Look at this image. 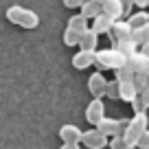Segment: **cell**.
<instances>
[{"instance_id": "cell-1", "label": "cell", "mask_w": 149, "mask_h": 149, "mask_svg": "<svg viewBox=\"0 0 149 149\" xmlns=\"http://www.w3.org/2000/svg\"><path fill=\"white\" fill-rule=\"evenodd\" d=\"M7 20H9L11 24H18V26L22 29H37L40 26V15L35 13V11L26 9V7H20V5H13L7 9Z\"/></svg>"}, {"instance_id": "cell-2", "label": "cell", "mask_w": 149, "mask_h": 149, "mask_svg": "<svg viewBox=\"0 0 149 149\" xmlns=\"http://www.w3.org/2000/svg\"><path fill=\"white\" fill-rule=\"evenodd\" d=\"M147 125H149L147 112H134V118H130V123H127L125 132H123V138H125V143H127V147H130V149L136 147V143H138L140 134L147 130Z\"/></svg>"}, {"instance_id": "cell-3", "label": "cell", "mask_w": 149, "mask_h": 149, "mask_svg": "<svg viewBox=\"0 0 149 149\" xmlns=\"http://www.w3.org/2000/svg\"><path fill=\"white\" fill-rule=\"evenodd\" d=\"M127 57L121 55L116 48H103V51H97V57H94V66L99 70H116L118 66L125 64Z\"/></svg>"}, {"instance_id": "cell-4", "label": "cell", "mask_w": 149, "mask_h": 149, "mask_svg": "<svg viewBox=\"0 0 149 149\" xmlns=\"http://www.w3.org/2000/svg\"><path fill=\"white\" fill-rule=\"evenodd\" d=\"M127 123H130V118H107V116H103L94 127L99 132H103L107 138H112V136H116V134H123Z\"/></svg>"}, {"instance_id": "cell-5", "label": "cell", "mask_w": 149, "mask_h": 149, "mask_svg": "<svg viewBox=\"0 0 149 149\" xmlns=\"http://www.w3.org/2000/svg\"><path fill=\"white\" fill-rule=\"evenodd\" d=\"M110 40H112V44L114 42H121V40H134V29H132V24L127 22V20H114V24H112V29H110Z\"/></svg>"}, {"instance_id": "cell-6", "label": "cell", "mask_w": 149, "mask_h": 149, "mask_svg": "<svg viewBox=\"0 0 149 149\" xmlns=\"http://www.w3.org/2000/svg\"><path fill=\"white\" fill-rule=\"evenodd\" d=\"M81 143H84L88 149H103V147H107V143H110V140H107V136L103 134V132H99L97 127H94V130L84 132Z\"/></svg>"}, {"instance_id": "cell-7", "label": "cell", "mask_w": 149, "mask_h": 149, "mask_svg": "<svg viewBox=\"0 0 149 149\" xmlns=\"http://www.w3.org/2000/svg\"><path fill=\"white\" fill-rule=\"evenodd\" d=\"M105 86H107V81H105V77H103L101 70L90 74V79H88V90H90V94H92L94 99H103V97H105Z\"/></svg>"}, {"instance_id": "cell-8", "label": "cell", "mask_w": 149, "mask_h": 149, "mask_svg": "<svg viewBox=\"0 0 149 149\" xmlns=\"http://www.w3.org/2000/svg\"><path fill=\"white\" fill-rule=\"evenodd\" d=\"M103 116H105V105H103V101L101 99H92L90 105L86 107V121H88L90 125H97Z\"/></svg>"}, {"instance_id": "cell-9", "label": "cell", "mask_w": 149, "mask_h": 149, "mask_svg": "<svg viewBox=\"0 0 149 149\" xmlns=\"http://www.w3.org/2000/svg\"><path fill=\"white\" fill-rule=\"evenodd\" d=\"M94 57H97V51H84L81 48L79 53L72 55V66L77 70H86L90 66H94Z\"/></svg>"}, {"instance_id": "cell-10", "label": "cell", "mask_w": 149, "mask_h": 149, "mask_svg": "<svg viewBox=\"0 0 149 149\" xmlns=\"http://www.w3.org/2000/svg\"><path fill=\"white\" fill-rule=\"evenodd\" d=\"M81 136H84V132L77 125H61L59 127V138L64 143H81Z\"/></svg>"}, {"instance_id": "cell-11", "label": "cell", "mask_w": 149, "mask_h": 149, "mask_svg": "<svg viewBox=\"0 0 149 149\" xmlns=\"http://www.w3.org/2000/svg\"><path fill=\"white\" fill-rule=\"evenodd\" d=\"M97 44H99V33L94 29H86L81 33L79 48H84V51H97Z\"/></svg>"}, {"instance_id": "cell-12", "label": "cell", "mask_w": 149, "mask_h": 149, "mask_svg": "<svg viewBox=\"0 0 149 149\" xmlns=\"http://www.w3.org/2000/svg\"><path fill=\"white\" fill-rule=\"evenodd\" d=\"M112 24H114V18H112V15H107L105 11H101V13L92 20V29L99 33V35H101V33H110Z\"/></svg>"}, {"instance_id": "cell-13", "label": "cell", "mask_w": 149, "mask_h": 149, "mask_svg": "<svg viewBox=\"0 0 149 149\" xmlns=\"http://www.w3.org/2000/svg\"><path fill=\"white\" fill-rule=\"evenodd\" d=\"M127 61L132 64V68H134L136 72L149 74V57L147 55H143V53H134V55L127 57Z\"/></svg>"}, {"instance_id": "cell-14", "label": "cell", "mask_w": 149, "mask_h": 149, "mask_svg": "<svg viewBox=\"0 0 149 149\" xmlns=\"http://www.w3.org/2000/svg\"><path fill=\"white\" fill-rule=\"evenodd\" d=\"M101 7H103V11H105L107 15H112L114 20H118V18H123V2L121 0H103L101 2Z\"/></svg>"}, {"instance_id": "cell-15", "label": "cell", "mask_w": 149, "mask_h": 149, "mask_svg": "<svg viewBox=\"0 0 149 149\" xmlns=\"http://www.w3.org/2000/svg\"><path fill=\"white\" fill-rule=\"evenodd\" d=\"M79 9H81V13H84L88 20H94V18L103 11V7H101V2H99V0H88V2H84Z\"/></svg>"}, {"instance_id": "cell-16", "label": "cell", "mask_w": 149, "mask_h": 149, "mask_svg": "<svg viewBox=\"0 0 149 149\" xmlns=\"http://www.w3.org/2000/svg\"><path fill=\"white\" fill-rule=\"evenodd\" d=\"M136 46H138V42L136 40H121V42H114L112 44V48H116L121 55H125V57H130V55H134L136 53Z\"/></svg>"}, {"instance_id": "cell-17", "label": "cell", "mask_w": 149, "mask_h": 149, "mask_svg": "<svg viewBox=\"0 0 149 149\" xmlns=\"http://www.w3.org/2000/svg\"><path fill=\"white\" fill-rule=\"evenodd\" d=\"M114 72H116V79H118V81H134V77H136V70L132 68V64H130L127 59H125V64L118 66Z\"/></svg>"}, {"instance_id": "cell-18", "label": "cell", "mask_w": 149, "mask_h": 149, "mask_svg": "<svg viewBox=\"0 0 149 149\" xmlns=\"http://www.w3.org/2000/svg\"><path fill=\"white\" fill-rule=\"evenodd\" d=\"M136 94H140V92L136 90L134 81H121V101H127V103H130Z\"/></svg>"}, {"instance_id": "cell-19", "label": "cell", "mask_w": 149, "mask_h": 149, "mask_svg": "<svg viewBox=\"0 0 149 149\" xmlns=\"http://www.w3.org/2000/svg\"><path fill=\"white\" fill-rule=\"evenodd\" d=\"M68 26L74 29V31H79V33H84L86 29H88V18H86L84 13H77V15H72V18L68 20Z\"/></svg>"}, {"instance_id": "cell-20", "label": "cell", "mask_w": 149, "mask_h": 149, "mask_svg": "<svg viewBox=\"0 0 149 149\" xmlns=\"http://www.w3.org/2000/svg\"><path fill=\"white\" fill-rule=\"evenodd\" d=\"M127 22L132 24V29H138V26H143V24L149 22V13L147 11H136V13H132L130 18H127Z\"/></svg>"}, {"instance_id": "cell-21", "label": "cell", "mask_w": 149, "mask_h": 149, "mask_svg": "<svg viewBox=\"0 0 149 149\" xmlns=\"http://www.w3.org/2000/svg\"><path fill=\"white\" fill-rule=\"evenodd\" d=\"M79 40H81L79 31L66 26V31H64V44H66V46H79Z\"/></svg>"}, {"instance_id": "cell-22", "label": "cell", "mask_w": 149, "mask_h": 149, "mask_svg": "<svg viewBox=\"0 0 149 149\" xmlns=\"http://www.w3.org/2000/svg\"><path fill=\"white\" fill-rule=\"evenodd\" d=\"M105 97L107 99H121V81L114 77L112 81H107L105 86Z\"/></svg>"}, {"instance_id": "cell-23", "label": "cell", "mask_w": 149, "mask_h": 149, "mask_svg": "<svg viewBox=\"0 0 149 149\" xmlns=\"http://www.w3.org/2000/svg\"><path fill=\"white\" fill-rule=\"evenodd\" d=\"M134 40L138 42V46L145 44V42H149V22L143 24V26H138V29H134Z\"/></svg>"}, {"instance_id": "cell-24", "label": "cell", "mask_w": 149, "mask_h": 149, "mask_svg": "<svg viewBox=\"0 0 149 149\" xmlns=\"http://www.w3.org/2000/svg\"><path fill=\"white\" fill-rule=\"evenodd\" d=\"M107 147L110 149H130L125 143V138H123V134H116V136H112L110 143H107Z\"/></svg>"}, {"instance_id": "cell-25", "label": "cell", "mask_w": 149, "mask_h": 149, "mask_svg": "<svg viewBox=\"0 0 149 149\" xmlns=\"http://www.w3.org/2000/svg\"><path fill=\"white\" fill-rule=\"evenodd\" d=\"M147 84H149V74H145V72H136V77H134V86H136V90H138V92H143V90L147 88Z\"/></svg>"}, {"instance_id": "cell-26", "label": "cell", "mask_w": 149, "mask_h": 149, "mask_svg": "<svg viewBox=\"0 0 149 149\" xmlns=\"http://www.w3.org/2000/svg\"><path fill=\"white\" fill-rule=\"evenodd\" d=\"M132 110L134 112H147V107H145V103H143V99H140V94H136L134 99H132Z\"/></svg>"}, {"instance_id": "cell-27", "label": "cell", "mask_w": 149, "mask_h": 149, "mask_svg": "<svg viewBox=\"0 0 149 149\" xmlns=\"http://www.w3.org/2000/svg\"><path fill=\"white\" fill-rule=\"evenodd\" d=\"M136 147L138 149H149V127L140 134V138H138V143H136Z\"/></svg>"}, {"instance_id": "cell-28", "label": "cell", "mask_w": 149, "mask_h": 149, "mask_svg": "<svg viewBox=\"0 0 149 149\" xmlns=\"http://www.w3.org/2000/svg\"><path fill=\"white\" fill-rule=\"evenodd\" d=\"M84 2H88V0H64V7H68V9H79Z\"/></svg>"}, {"instance_id": "cell-29", "label": "cell", "mask_w": 149, "mask_h": 149, "mask_svg": "<svg viewBox=\"0 0 149 149\" xmlns=\"http://www.w3.org/2000/svg\"><path fill=\"white\" fill-rule=\"evenodd\" d=\"M140 99H143V103H145V107H149V86L140 92Z\"/></svg>"}, {"instance_id": "cell-30", "label": "cell", "mask_w": 149, "mask_h": 149, "mask_svg": "<svg viewBox=\"0 0 149 149\" xmlns=\"http://www.w3.org/2000/svg\"><path fill=\"white\" fill-rule=\"evenodd\" d=\"M59 149H79V143H64Z\"/></svg>"}, {"instance_id": "cell-31", "label": "cell", "mask_w": 149, "mask_h": 149, "mask_svg": "<svg viewBox=\"0 0 149 149\" xmlns=\"http://www.w3.org/2000/svg\"><path fill=\"white\" fill-rule=\"evenodd\" d=\"M132 5H136V7H140V9H145V7H147V0H132Z\"/></svg>"}, {"instance_id": "cell-32", "label": "cell", "mask_w": 149, "mask_h": 149, "mask_svg": "<svg viewBox=\"0 0 149 149\" xmlns=\"http://www.w3.org/2000/svg\"><path fill=\"white\" fill-rule=\"evenodd\" d=\"M140 53H143V55H147V57H149V42L140 44Z\"/></svg>"}, {"instance_id": "cell-33", "label": "cell", "mask_w": 149, "mask_h": 149, "mask_svg": "<svg viewBox=\"0 0 149 149\" xmlns=\"http://www.w3.org/2000/svg\"><path fill=\"white\" fill-rule=\"evenodd\" d=\"M147 116H149V107H147Z\"/></svg>"}, {"instance_id": "cell-34", "label": "cell", "mask_w": 149, "mask_h": 149, "mask_svg": "<svg viewBox=\"0 0 149 149\" xmlns=\"http://www.w3.org/2000/svg\"><path fill=\"white\" fill-rule=\"evenodd\" d=\"M147 7H149V0H147Z\"/></svg>"}, {"instance_id": "cell-35", "label": "cell", "mask_w": 149, "mask_h": 149, "mask_svg": "<svg viewBox=\"0 0 149 149\" xmlns=\"http://www.w3.org/2000/svg\"><path fill=\"white\" fill-rule=\"evenodd\" d=\"M99 2H103V0H99Z\"/></svg>"}, {"instance_id": "cell-36", "label": "cell", "mask_w": 149, "mask_h": 149, "mask_svg": "<svg viewBox=\"0 0 149 149\" xmlns=\"http://www.w3.org/2000/svg\"><path fill=\"white\" fill-rule=\"evenodd\" d=\"M147 13H149V11H147Z\"/></svg>"}]
</instances>
